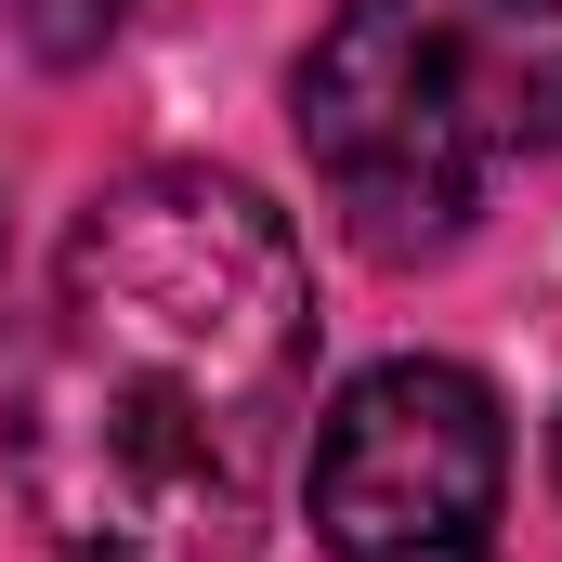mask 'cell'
I'll use <instances>...</instances> for the list:
<instances>
[{"mask_svg":"<svg viewBox=\"0 0 562 562\" xmlns=\"http://www.w3.org/2000/svg\"><path fill=\"white\" fill-rule=\"evenodd\" d=\"M13 26H26V53L40 66H79V53H105L119 26H132V0H0Z\"/></svg>","mask_w":562,"mask_h":562,"instance_id":"obj_4","label":"cell"},{"mask_svg":"<svg viewBox=\"0 0 562 562\" xmlns=\"http://www.w3.org/2000/svg\"><path fill=\"white\" fill-rule=\"evenodd\" d=\"M497 497H510V419L445 353L340 380L301 445V510L327 562H497Z\"/></svg>","mask_w":562,"mask_h":562,"instance_id":"obj_3","label":"cell"},{"mask_svg":"<svg viewBox=\"0 0 562 562\" xmlns=\"http://www.w3.org/2000/svg\"><path fill=\"white\" fill-rule=\"evenodd\" d=\"M0 301H13V210H0Z\"/></svg>","mask_w":562,"mask_h":562,"instance_id":"obj_5","label":"cell"},{"mask_svg":"<svg viewBox=\"0 0 562 562\" xmlns=\"http://www.w3.org/2000/svg\"><path fill=\"white\" fill-rule=\"evenodd\" d=\"M550 471H562V431H550Z\"/></svg>","mask_w":562,"mask_h":562,"instance_id":"obj_6","label":"cell"},{"mask_svg":"<svg viewBox=\"0 0 562 562\" xmlns=\"http://www.w3.org/2000/svg\"><path fill=\"white\" fill-rule=\"evenodd\" d=\"M314 380V262L236 170L157 157L105 183L53 262L13 380V497L53 562H262L288 419Z\"/></svg>","mask_w":562,"mask_h":562,"instance_id":"obj_1","label":"cell"},{"mask_svg":"<svg viewBox=\"0 0 562 562\" xmlns=\"http://www.w3.org/2000/svg\"><path fill=\"white\" fill-rule=\"evenodd\" d=\"M288 132L367 262H445L562 144V0H340L288 66Z\"/></svg>","mask_w":562,"mask_h":562,"instance_id":"obj_2","label":"cell"}]
</instances>
